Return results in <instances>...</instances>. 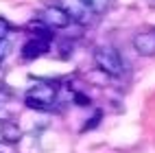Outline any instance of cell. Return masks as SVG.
<instances>
[{"mask_svg":"<svg viewBox=\"0 0 155 153\" xmlns=\"http://www.w3.org/2000/svg\"><path fill=\"white\" fill-rule=\"evenodd\" d=\"M59 96V85L53 81H37V83L26 92L24 105L35 111H50L57 103Z\"/></svg>","mask_w":155,"mask_h":153,"instance_id":"cell-1","label":"cell"},{"mask_svg":"<svg viewBox=\"0 0 155 153\" xmlns=\"http://www.w3.org/2000/svg\"><path fill=\"white\" fill-rule=\"evenodd\" d=\"M94 64H96V68H101L109 77H122L125 75V61H122L118 50L111 48V46H101V48L94 50Z\"/></svg>","mask_w":155,"mask_h":153,"instance_id":"cell-2","label":"cell"},{"mask_svg":"<svg viewBox=\"0 0 155 153\" xmlns=\"http://www.w3.org/2000/svg\"><path fill=\"white\" fill-rule=\"evenodd\" d=\"M59 7L70 15L72 22H77L81 26L92 24V22H94V18H96V13L87 7L85 0H59Z\"/></svg>","mask_w":155,"mask_h":153,"instance_id":"cell-3","label":"cell"},{"mask_svg":"<svg viewBox=\"0 0 155 153\" xmlns=\"http://www.w3.org/2000/svg\"><path fill=\"white\" fill-rule=\"evenodd\" d=\"M39 22L44 26H48L50 31H57V28H68L72 24V20L61 7H46L39 13Z\"/></svg>","mask_w":155,"mask_h":153,"instance_id":"cell-4","label":"cell"},{"mask_svg":"<svg viewBox=\"0 0 155 153\" xmlns=\"http://www.w3.org/2000/svg\"><path fill=\"white\" fill-rule=\"evenodd\" d=\"M50 48V39L48 37H39V35H33L31 39H26L24 46H22V59L24 61H33V59H39L44 53H48Z\"/></svg>","mask_w":155,"mask_h":153,"instance_id":"cell-5","label":"cell"},{"mask_svg":"<svg viewBox=\"0 0 155 153\" xmlns=\"http://www.w3.org/2000/svg\"><path fill=\"white\" fill-rule=\"evenodd\" d=\"M133 48L142 57H153L155 55V31H147V33H138L133 37Z\"/></svg>","mask_w":155,"mask_h":153,"instance_id":"cell-6","label":"cell"},{"mask_svg":"<svg viewBox=\"0 0 155 153\" xmlns=\"http://www.w3.org/2000/svg\"><path fill=\"white\" fill-rule=\"evenodd\" d=\"M0 136H2V140L18 145L20 138H22V129H20L18 122H13L11 118H7V120H0Z\"/></svg>","mask_w":155,"mask_h":153,"instance_id":"cell-7","label":"cell"},{"mask_svg":"<svg viewBox=\"0 0 155 153\" xmlns=\"http://www.w3.org/2000/svg\"><path fill=\"white\" fill-rule=\"evenodd\" d=\"M72 103H74L77 107H90L92 105V98L85 94V92L81 90H74V96H72Z\"/></svg>","mask_w":155,"mask_h":153,"instance_id":"cell-8","label":"cell"},{"mask_svg":"<svg viewBox=\"0 0 155 153\" xmlns=\"http://www.w3.org/2000/svg\"><path fill=\"white\" fill-rule=\"evenodd\" d=\"M85 2H87V7H90L96 15L105 13V9L109 7V0H85Z\"/></svg>","mask_w":155,"mask_h":153,"instance_id":"cell-9","label":"cell"},{"mask_svg":"<svg viewBox=\"0 0 155 153\" xmlns=\"http://www.w3.org/2000/svg\"><path fill=\"white\" fill-rule=\"evenodd\" d=\"M101 118H103V111H101V109H96V111H94V116L85 120V125H83V129H81V131L85 134V131H92V129H96V127H98V122H101Z\"/></svg>","mask_w":155,"mask_h":153,"instance_id":"cell-10","label":"cell"},{"mask_svg":"<svg viewBox=\"0 0 155 153\" xmlns=\"http://www.w3.org/2000/svg\"><path fill=\"white\" fill-rule=\"evenodd\" d=\"M9 50H11V42H9V37L0 39V61H2V59L9 55Z\"/></svg>","mask_w":155,"mask_h":153,"instance_id":"cell-11","label":"cell"},{"mask_svg":"<svg viewBox=\"0 0 155 153\" xmlns=\"http://www.w3.org/2000/svg\"><path fill=\"white\" fill-rule=\"evenodd\" d=\"M0 153H18L13 142H7V140H0Z\"/></svg>","mask_w":155,"mask_h":153,"instance_id":"cell-12","label":"cell"},{"mask_svg":"<svg viewBox=\"0 0 155 153\" xmlns=\"http://www.w3.org/2000/svg\"><path fill=\"white\" fill-rule=\"evenodd\" d=\"M9 31H11V24L7 22L5 18H0V39H5L9 35Z\"/></svg>","mask_w":155,"mask_h":153,"instance_id":"cell-13","label":"cell"},{"mask_svg":"<svg viewBox=\"0 0 155 153\" xmlns=\"http://www.w3.org/2000/svg\"><path fill=\"white\" fill-rule=\"evenodd\" d=\"M0 140H2V136H0Z\"/></svg>","mask_w":155,"mask_h":153,"instance_id":"cell-14","label":"cell"}]
</instances>
